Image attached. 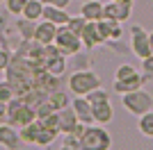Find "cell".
Wrapping results in <instances>:
<instances>
[{"label": "cell", "mask_w": 153, "mask_h": 150, "mask_svg": "<svg viewBox=\"0 0 153 150\" xmlns=\"http://www.w3.org/2000/svg\"><path fill=\"white\" fill-rule=\"evenodd\" d=\"M91 114H94V121H96V123H101V125L110 123V121L114 118V112H112V105H110V100L91 105Z\"/></svg>", "instance_id": "cell-15"}, {"label": "cell", "mask_w": 153, "mask_h": 150, "mask_svg": "<svg viewBox=\"0 0 153 150\" xmlns=\"http://www.w3.org/2000/svg\"><path fill=\"white\" fill-rule=\"evenodd\" d=\"M53 114H55V107H53L48 100H46V102H41V105L37 107V118H39V121H41V118H48V116H53Z\"/></svg>", "instance_id": "cell-27"}, {"label": "cell", "mask_w": 153, "mask_h": 150, "mask_svg": "<svg viewBox=\"0 0 153 150\" xmlns=\"http://www.w3.org/2000/svg\"><path fill=\"white\" fill-rule=\"evenodd\" d=\"M44 5H55V7H62V9H66V7L71 5V0H41Z\"/></svg>", "instance_id": "cell-30"}, {"label": "cell", "mask_w": 153, "mask_h": 150, "mask_svg": "<svg viewBox=\"0 0 153 150\" xmlns=\"http://www.w3.org/2000/svg\"><path fill=\"white\" fill-rule=\"evenodd\" d=\"M16 98V91H14V87L9 84V82H0V100H5V102H9V100Z\"/></svg>", "instance_id": "cell-25"}, {"label": "cell", "mask_w": 153, "mask_h": 150, "mask_svg": "<svg viewBox=\"0 0 153 150\" xmlns=\"http://www.w3.org/2000/svg\"><path fill=\"white\" fill-rule=\"evenodd\" d=\"M103 9H105V5H103L101 0H89V2H85V5L80 7V14H82L87 21H101Z\"/></svg>", "instance_id": "cell-16"}, {"label": "cell", "mask_w": 153, "mask_h": 150, "mask_svg": "<svg viewBox=\"0 0 153 150\" xmlns=\"http://www.w3.org/2000/svg\"><path fill=\"white\" fill-rule=\"evenodd\" d=\"M121 105L126 107L133 116H142V114H146V112L153 109V98L144 89H137V91H130V93L121 96Z\"/></svg>", "instance_id": "cell-4"}, {"label": "cell", "mask_w": 153, "mask_h": 150, "mask_svg": "<svg viewBox=\"0 0 153 150\" xmlns=\"http://www.w3.org/2000/svg\"><path fill=\"white\" fill-rule=\"evenodd\" d=\"M39 130H41V121H32V123H27L25 127H21V139H23V143H37V134Z\"/></svg>", "instance_id": "cell-17"}, {"label": "cell", "mask_w": 153, "mask_h": 150, "mask_svg": "<svg viewBox=\"0 0 153 150\" xmlns=\"http://www.w3.org/2000/svg\"><path fill=\"white\" fill-rule=\"evenodd\" d=\"M55 46L62 50L64 55H78L85 43H82V39H80V34L71 32L69 25H59L57 37H55Z\"/></svg>", "instance_id": "cell-5"}, {"label": "cell", "mask_w": 153, "mask_h": 150, "mask_svg": "<svg viewBox=\"0 0 153 150\" xmlns=\"http://www.w3.org/2000/svg\"><path fill=\"white\" fill-rule=\"evenodd\" d=\"M130 50H133L140 59H146L149 55H153L151 41H149V32H144L140 25H133V27H130Z\"/></svg>", "instance_id": "cell-6"}, {"label": "cell", "mask_w": 153, "mask_h": 150, "mask_svg": "<svg viewBox=\"0 0 153 150\" xmlns=\"http://www.w3.org/2000/svg\"><path fill=\"white\" fill-rule=\"evenodd\" d=\"M142 84H144V77H135V80H128V82H117L114 80V91L117 93H130V91H137V89H142Z\"/></svg>", "instance_id": "cell-19"}, {"label": "cell", "mask_w": 153, "mask_h": 150, "mask_svg": "<svg viewBox=\"0 0 153 150\" xmlns=\"http://www.w3.org/2000/svg\"><path fill=\"white\" fill-rule=\"evenodd\" d=\"M57 121H59V130H62L64 134H69V132L80 123L78 116H76V112H73V107H64V109H59V112H57Z\"/></svg>", "instance_id": "cell-13"}, {"label": "cell", "mask_w": 153, "mask_h": 150, "mask_svg": "<svg viewBox=\"0 0 153 150\" xmlns=\"http://www.w3.org/2000/svg\"><path fill=\"white\" fill-rule=\"evenodd\" d=\"M62 150H76V148H71V146H62Z\"/></svg>", "instance_id": "cell-33"}, {"label": "cell", "mask_w": 153, "mask_h": 150, "mask_svg": "<svg viewBox=\"0 0 153 150\" xmlns=\"http://www.w3.org/2000/svg\"><path fill=\"white\" fill-rule=\"evenodd\" d=\"M98 87H101V77L94 71H76L69 77V89L76 96H87L89 91H94Z\"/></svg>", "instance_id": "cell-3"}, {"label": "cell", "mask_w": 153, "mask_h": 150, "mask_svg": "<svg viewBox=\"0 0 153 150\" xmlns=\"http://www.w3.org/2000/svg\"><path fill=\"white\" fill-rule=\"evenodd\" d=\"M137 127H140V132L144 134V137L153 139V109L140 116V125H137Z\"/></svg>", "instance_id": "cell-22"}, {"label": "cell", "mask_w": 153, "mask_h": 150, "mask_svg": "<svg viewBox=\"0 0 153 150\" xmlns=\"http://www.w3.org/2000/svg\"><path fill=\"white\" fill-rule=\"evenodd\" d=\"M7 112H9V102L0 100V121H2V118H7Z\"/></svg>", "instance_id": "cell-31"}, {"label": "cell", "mask_w": 153, "mask_h": 150, "mask_svg": "<svg viewBox=\"0 0 153 150\" xmlns=\"http://www.w3.org/2000/svg\"><path fill=\"white\" fill-rule=\"evenodd\" d=\"M117 2H130V5H133V0H117Z\"/></svg>", "instance_id": "cell-34"}, {"label": "cell", "mask_w": 153, "mask_h": 150, "mask_svg": "<svg viewBox=\"0 0 153 150\" xmlns=\"http://www.w3.org/2000/svg\"><path fill=\"white\" fill-rule=\"evenodd\" d=\"M7 121H9L14 127H25L27 123L37 121V109H34V107H30L23 98H14V100H9Z\"/></svg>", "instance_id": "cell-1"}, {"label": "cell", "mask_w": 153, "mask_h": 150, "mask_svg": "<svg viewBox=\"0 0 153 150\" xmlns=\"http://www.w3.org/2000/svg\"><path fill=\"white\" fill-rule=\"evenodd\" d=\"M48 102L55 107V112H59V109H64V107L71 105V98H69V93H64L62 89H57V91L48 93Z\"/></svg>", "instance_id": "cell-21"}, {"label": "cell", "mask_w": 153, "mask_h": 150, "mask_svg": "<svg viewBox=\"0 0 153 150\" xmlns=\"http://www.w3.org/2000/svg\"><path fill=\"white\" fill-rule=\"evenodd\" d=\"M9 64H12V55H9V50L0 48V71H7Z\"/></svg>", "instance_id": "cell-28"}, {"label": "cell", "mask_w": 153, "mask_h": 150, "mask_svg": "<svg viewBox=\"0 0 153 150\" xmlns=\"http://www.w3.org/2000/svg\"><path fill=\"white\" fill-rule=\"evenodd\" d=\"M21 132L14 127L12 123H2L0 125V146H5L7 150H16L21 146Z\"/></svg>", "instance_id": "cell-8"}, {"label": "cell", "mask_w": 153, "mask_h": 150, "mask_svg": "<svg viewBox=\"0 0 153 150\" xmlns=\"http://www.w3.org/2000/svg\"><path fill=\"white\" fill-rule=\"evenodd\" d=\"M80 39H82V43H85V48H87V50H94L96 46L105 43L103 37H101V32H98V23H96V21H87V25H85Z\"/></svg>", "instance_id": "cell-9"}, {"label": "cell", "mask_w": 153, "mask_h": 150, "mask_svg": "<svg viewBox=\"0 0 153 150\" xmlns=\"http://www.w3.org/2000/svg\"><path fill=\"white\" fill-rule=\"evenodd\" d=\"M80 141H82V150H110L112 146L110 132L103 130L101 125H87Z\"/></svg>", "instance_id": "cell-2"}, {"label": "cell", "mask_w": 153, "mask_h": 150, "mask_svg": "<svg viewBox=\"0 0 153 150\" xmlns=\"http://www.w3.org/2000/svg\"><path fill=\"white\" fill-rule=\"evenodd\" d=\"M135 77H140V71L135 68L133 64H121L114 73V80L117 82H128V80H135Z\"/></svg>", "instance_id": "cell-20"}, {"label": "cell", "mask_w": 153, "mask_h": 150, "mask_svg": "<svg viewBox=\"0 0 153 150\" xmlns=\"http://www.w3.org/2000/svg\"><path fill=\"white\" fill-rule=\"evenodd\" d=\"M25 5H27V0H7V12L19 16V14H23Z\"/></svg>", "instance_id": "cell-26"}, {"label": "cell", "mask_w": 153, "mask_h": 150, "mask_svg": "<svg viewBox=\"0 0 153 150\" xmlns=\"http://www.w3.org/2000/svg\"><path fill=\"white\" fill-rule=\"evenodd\" d=\"M0 2H5V0H0Z\"/></svg>", "instance_id": "cell-35"}, {"label": "cell", "mask_w": 153, "mask_h": 150, "mask_svg": "<svg viewBox=\"0 0 153 150\" xmlns=\"http://www.w3.org/2000/svg\"><path fill=\"white\" fill-rule=\"evenodd\" d=\"M98 23V32H101L103 41L108 43V41H117V39L121 37V21H110V18H101L96 21Z\"/></svg>", "instance_id": "cell-12"}, {"label": "cell", "mask_w": 153, "mask_h": 150, "mask_svg": "<svg viewBox=\"0 0 153 150\" xmlns=\"http://www.w3.org/2000/svg\"><path fill=\"white\" fill-rule=\"evenodd\" d=\"M44 2L41 0H27V5H25V9H23V18H27V21H39L41 16H44Z\"/></svg>", "instance_id": "cell-18"}, {"label": "cell", "mask_w": 153, "mask_h": 150, "mask_svg": "<svg viewBox=\"0 0 153 150\" xmlns=\"http://www.w3.org/2000/svg\"><path fill=\"white\" fill-rule=\"evenodd\" d=\"M44 21H51V23L55 25H66L69 23V14H66V9H62V7H55V5H46L44 7V16H41Z\"/></svg>", "instance_id": "cell-14"}, {"label": "cell", "mask_w": 153, "mask_h": 150, "mask_svg": "<svg viewBox=\"0 0 153 150\" xmlns=\"http://www.w3.org/2000/svg\"><path fill=\"white\" fill-rule=\"evenodd\" d=\"M130 12H133V5L130 2H117V0H112V2H108L105 5V9H103V18H110V21H128L130 18Z\"/></svg>", "instance_id": "cell-7"}, {"label": "cell", "mask_w": 153, "mask_h": 150, "mask_svg": "<svg viewBox=\"0 0 153 150\" xmlns=\"http://www.w3.org/2000/svg\"><path fill=\"white\" fill-rule=\"evenodd\" d=\"M149 41H151V50H153V32H149Z\"/></svg>", "instance_id": "cell-32"}, {"label": "cell", "mask_w": 153, "mask_h": 150, "mask_svg": "<svg viewBox=\"0 0 153 150\" xmlns=\"http://www.w3.org/2000/svg\"><path fill=\"white\" fill-rule=\"evenodd\" d=\"M71 27V32H76V34H82V30H85V25H87V18H85L82 14L80 16H71L69 18V23H66Z\"/></svg>", "instance_id": "cell-23"}, {"label": "cell", "mask_w": 153, "mask_h": 150, "mask_svg": "<svg viewBox=\"0 0 153 150\" xmlns=\"http://www.w3.org/2000/svg\"><path fill=\"white\" fill-rule=\"evenodd\" d=\"M85 98L89 100L91 105H96V102H105V100H110V93H108V91H103V89L98 87V89H94V91H89Z\"/></svg>", "instance_id": "cell-24"}, {"label": "cell", "mask_w": 153, "mask_h": 150, "mask_svg": "<svg viewBox=\"0 0 153 150\" xmlns=\"http://www.w3.org/2000/svg\"><path fill=\"white\" fill-rule=\"evenodd\" d=\"M142 68H144V73L149 77H153V55H149L146 59H142Z\"/></svg>", "instance_id": "cell-29"}, {"label": "cell", "mask_w": 153, "mask_h": 150, "mask_svg": "<svg viewBox=\"0 0 153 150\" xmlns=\"http://www.w3.org/2000/svg\"><path fill=\"white\" fill-rule=\"evenodd\" d=\"M71 107H73V112H76L78 121L80 123H87L91 125V121H94V114H91V102L85 96H76V98L71 100Z\"/></svg>", "instance_id": "cell-11"}, {"label": "cell", "mask_w": 153, "mask_h": 150, "mask_svg": "<svg viewBox=\"0 0 153 150\" xmlns=\"http://www.w3.org/2000/svg\"><path fill=\"white\" fill-rule=\"evenodd\" d=\"M57 30H59V25L51 23V21H44V23H39V25H37V30H34V41H39L41 46L55 43Z\"/></svg>", "instance_id": "cell-10"}]
</instances>
